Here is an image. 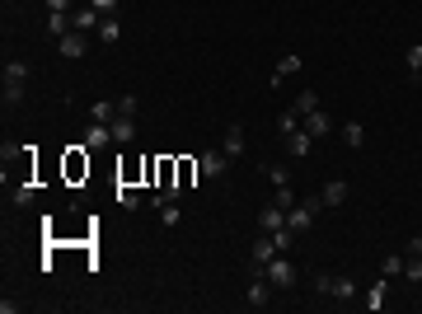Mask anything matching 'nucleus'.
<instances>
[{"mask_svg":"<svg viewBox=\"0 0 422 314\" xmlns=\"http://www.w3.org/2000/svg\"><path fill=\"white\" fill-rule=\"evenodd\" d=\"M56 47H61V56H66V61H80V56H85V47H89V33L71 28V33H66V38L56 43Z\"/></svg>","mask_w":422,"mask_h":314,"instance_id":"nucleus-2","label":"nucleus"},{"mask_svg":"<svg viewBox=\"0 0 422 314\" xmlns=\"http://www.w3.org/2000/svg\"><path fill=\"white\" fill-rule=\"evenodd\" d=\"M71 5L76 0H47V10H66V14H71Z\"/></svg>","mask_w":422,"mask_h":314,"instance_id":"nucleus-38","label":"nucleus"},{"mask_svg":"<svg viewBox=\"0 0 422 314\" xmlns=\"http://www.w3.org/2000/svg\"><path fill=\"white\" fill-rule=\"evenodd\" d=\"M315 291L319 295H333V272H315Z\"/></svg>","mask_w":422,"mask_h":314,"instance_id":"nucleus-32","label":"nucleus"},{"mask_svg":"<svg viewBox=\"0 0 422 314\" xmlns=\"http://www.w3.org/2000/svg\"><path fill=\"white\" fill-rule=\"evenodd\" d=\"M272 244H277V254H291V249H296V230H287V225L272 230Z\"/></svg>","mask_w":422,"mask_h":314,"instance_id":"nucleus-20","label":"nucleus"},{"mask_svg":"<svg viewBox=\"0 0 422 314\" xmlns=\"http://www.w3.org/2000/svg\"><path fill=\"white\" fill-rule=\"evenodd\" d=\"M118 207H122V211H136V207H141V192H132V188H118Z\"/></svg>","mask_w":422,"mask_h":314,"instance_id":"nucleus-24","label":"nucleus"},{"mask_svg":"<svg viewBox=\"0 0 422 314\" xmlns=\"http://www.w3.org/2000/svg\"><path fill=\"white\" fill-rule=\"evenodd\" d=\"M113 141H118V146H132V141H136V117H122V113H118V122H113Z\"/></svg>","mask_w":422,"mask_h":314,"instance_id":"nucleus-10","label":"nucleus"},{"mask_svg":"<svg viewBox=\"0 0 422 314\" xmlns=\"http://www.w3.org/2000/svg\"><path fill=\"white\" fill-rule=\"evenodd\" d=\"M267 300H272V282H267V277H254V282H249V310H263Z\"/></svg>","mask_w":422,"mask_h":314,"instance_id":"nucleus-6","label":"nucleus"},{"mask_svg":"<svg viewBox=\"0 0 422 314\" xmlns=\"http://www.w3.org/2000/svg\"><path fill=\"white\" fill-rule=\"evenodd\" d=\"M282 225H287V211L277 207V202H267V207L258 211V230H263V235H272V230H282Z\"/></svg>","mask_w":422,"mask_h":314,"instance_id":"nucleus-5","label":"nucleus"},{"mask_svg":"<svg viewBox=\"0 0 422 314\" xmlns=\"http://www.w3.org/2000/svg\"><path fill=\"white\" fill-rule=\"evenodd\" d=\"M0 99H5V108H19V104H24V85H5Z\"/></svg>","mask_w":422,"mask_h":314,"instance_id":"nucleus-28","label":"nucleus"},{"mask_svg":"<svg viewBox=\"0 0 422 314\" xmlns=\"http://www.w3.org/2000/svg\"><path fill=\"white\" fill-rule=\"evenodd\" d=\"M296 71H300V56H296V52H287L282 61H277V76H272V85H282V80H287V76H296Z\"/></svg>","mask_w":422,"mask_h":314,"instance_id":"nucleus-16","label":"nucleus"},{"mask_svg":"<svg viewBox=\"0 0 422 314\" xmlns=\"http://www.w3.org/2000/svg\"><path fill=\"white\" fill-rule=\"evenodd\" d=\"M310 141H315V136L300 127V131H291V136H287V150H291L296 159H300V155H310Z\"/></svg>","mask_w":422,"mask_h":314,"instance_id":"nucleus-13","label":"nucleus"},{"mask_svg":"<svg viewBox=\"0 0 422 314\" xmlns=\"http://www.w3.org/2000/svg\"><path fill=\"white\" fill-rule=\"evenodd\" d=\"M343 141L352 146V150H357V146H366V127H362V122H347V127H343Z\"/></svg>","mask_w":422,"mask_h":314,"instance_id":"nucleus-19","label":"nucleus"},{"mask_svg":"<svg viewBox=\"0 0 422 314\" xmlns=\"http://www.w3.org/2000/svg\"><path fill=\"white\" fill-rule=\"evenodd\" d=\"M71 14H66V10H47V33H52V38H66V33H71Z\"/></svg>","mask_w":422,"mask_h":314,"instance_id":"nucleus-12","label":"nucleus"},{"mask_svg":"<svg viewBox=\"0 0 422 314\" xmlns=\"http://www.w3.org/2000/svg\"><path fill=\"white\" fill-rule=\"evenodd\" d=\"M315 108H319V94H315V89H305V94L296 99V113H300V117H305V113H315Z\"/></svg>","mask_w":422,"mask_h":314,"instance_id":"nucleus-25","label":"nucleus"},{"mask_svg":"<svg viewBox=\"0 0 422 314\" xmlns=\"http://www.w3.org/2000/svg\"><path fill=\"white\" fill-rule=\"evenodd\" d=\"M136 108H141L136 94H122V99H118V113H122V117H136Z\"/></svg>","mask_w":422,"mask_h":314,"instance_id":"nucleus-30","label":"nucleus"},{"mask_svg":"<svg viewBox=\"0 0 422 314\" xmlns=\"http://www.w3.org/2000/svg\"><path fill=\"white\" fill-rule=\"evenodd\" d=\"M403 61H408V71H413V80H422V43H413V47L403 52Z\"/></svg>","mask_w":422,"mask_h":314,"instance_id":"nucleus-21","label":"nucleus"},{"mask_svg":"<svg viewBox=\"0 0 422 314\" xmlns=\"http://www.w3.org/2000/svg\"><path fill=\"white\" fill-rule=\"evenodd\" d=\"M221 150H225L230 159L244 155V127H239V122H235V127H225V141H221Z\"/></svg>","mask_w":422,"mask_h":314,"instance_id":"nucleus-9","label":"nucleus"},{"mask_svg":"<svg viewBox=\"0 0 422 314\" xmlns=\"http://www.w3.org/2000/svg\"><path fill=\"white\" fill-rule=\"evenodd\" d=\"M403 254H408V258H422V235L408 239V244H403Z\"/></svg>","mask_w":422,"mask_h":314,"instance_id":"nucleus-37","label":"nucleus"},{"mask_svg":"<svg viewBox=\"0 0 422 314\" xmlns=\"http://www.w3.org/2000/svg\"><path fill=\"white\" fill-rule=\"evenodd\" d=\"M305 131H310V136L319 141V136H329V131H333V117H329V113H319V108H315V113H305Z\"/></svg>","mask_w":422,"mask_h":314,"instance_id":"nucleus-8","label":"nucleus"},{"mask_svg":"<svg viewBox=\"0 0 422 314\" xmlns=\"http://www.w3.org/2000/svg\"><path fill=\"white\" fill-rule=\"evenodd\" d=\"M192 174H202V164H192V159H179V188L192 183Z\"/></svg>","mask_w":422,"mask_h":314,"instance_id":"nucleus-26","label":"nucleus"},{"mask_svg":"<svg viewBox=\"0 0 422 314\" xmlns=\"http://www.w3.org/2000/svg\"><path fill=\"white\" fill-rule=\"evenodd\" d=\"M89 122H104V127H113V122H118V104H113V99H99V104L89 108Z\"/></svg>","mask_w":422,"mask_h":314,"instance_id":"nucleus-11","label":"nucleus"},{"mask_svg":"<svg viewBox=\"0 0 422 314\" xmlns=\"http://www.w3.org/2000/svg\"><path fill=\"white\" fill-rule=\"evenodd\" d=\"M71 24H76L80 33H99V24H104V14H99L94 5H80L76 14H71Z\"/></svg>","mask_w":422,"mask_h":314,"instance_id":"nucleus-4","label":"nucleus"},{"mask_svg":"<svg viewBox=\"0 0 422 314\" xmlns=\"http://www.w3.org/2000/svg\"><path fill=\"white\" fill-rule=\"evenodd\" d=\"M385 300H390V287H385V282H375V287L366 291V310H385Z\"/></svg>","mask_w":422,"mask_h":314,"instance_id":"nucleus-17","label":"nucleus"},{"mask_svg":"<svg viewBox=\"0 0 422 314\" xmlns=\"http://www.w3.org/2000/svg\"><path fill=\"white\" fill-rule=\"evenodd\" d=\"M28 61H5V85H28Z\"/></svg>","mask_w":422,"mask_h":314,"instance_id":"nucleus-15","label":"nucleus"},{"mask_svg":"<svg viewBox=\"0 0 422 314\" xmlns=\"http://www.w3.org/2000/svg\"><path fill=\"white\" fill-rule=\"evenodd\" d=\"M118 33H122L118 14H104V24H99V43H118Z\"/></svg>","mask_w":422,"mask_h":314,"instance_id":"nucleus-18","label":"nucleus"},{"mask_svg":"<svg viewBox=\"0 0 422 314\" xmlns=\"http://www.w3.org/2000/svg\"><path fill=\"white\" fill-rule=\"evenodd\" d=\"M403 277H408V282H422V258H408V254H403Z\"/></svg>","mask_w":422,"mask_h":314,"instance_id":"nucleus-29","label":"nucleus"},{"mask_svg":"<svg viewBox=\"0 0 422 314\" xmlns=\"http://www.w3.org/2000/svg\"><path fill=\"white\" fill-rule=\"evenodd\" d=\"M89 5H94L99 14H118V5H122V0H89Z\"/></svg>","mask_w":422,"mask_h":314,"instance_id":"nucleus-36","label":"nucleus"},{"mask_svg":"<svg viewBox=\"0 0 422 314\" xmlns=\"http://www.w3.org/2000/svg\"><path fill=\"white\" fill-rule=\"evenodd\" d=\"M319 197H324V207H343L347 202V183L343 179H329V183L319 188Z\"/></svg>","mask_w":422,"mask_h":314,"instance_id":"nucleus-7","label":"nucleus"},{"mask_svg":"<svg viewBox=\"0 0 422 314\" xmlns=\"http://www.w3.org/2000/svg\"><path fill=\"white\" fill-rule=\"evenodd\" d=\"M333 295H338V300H352V295H357V282H352V277H333Z\"/></svg>","mask_w":422,"mask_h":314,"instance_id":"nucleus-23","label":"nucleus"},{"mask_svg":"<svg viewBox=\"0 0 422 314\" xmlns=\"http://www.w3.org/2000/svg\"><path fill=\"white\" fill-rule=\"evenodd\" d=\"M267 282L277 291H291L296 282H300V272H296V262H287V254H277V258L267 262Z\"/></svg>","mask_w":422,"mask_h":314,"instance_id":"nucleus-1","label":"nucleus"},{"mask_svg":"<svg viewBox=\"0 0 422 314\" xmlns=\"http://www.w3.org/2000/svg\"><path fill=\"white\" fill-rule=\"evenodd\" d=\"M277 127H282V136L300 131V113H296V108H291V113H282V117H277Z\"/></svg>","mask_w":422,"mask_h":314,"instance_id":"nucleus-27","label":"nucleus"},{"mask_svg":"<svg viewBox=\"0 0 422 314\" xmlns=\"http://www.w3.org/2000/svg\"><path fill=\"white\" fill-rule=\"evenodd\" d=\"M108 141H113V127H104V122H94V127L85 131V146H89V150H99V146H108Z\"/></svg>","mask_w":422,"mask_h":314,"instance_id":"nucleus-14","label":"nucleus"},{"mask_svg":"<svg viewBox=\"0 0 422 314\" xmlns=\"http://www.w3.org/2000/svg\"><path fill=\"white\" fill-rule=\"evenodd\" d=\"M263 174H267V179H272L277 188H287V183H291V169H287V164H263Z\"/></svg>","mask_w":422,"mask_h":314,"instance_id":"nucleus-22","label":"nucleus"},{"mask_svg":"<svg viewBox=\"0 0 422 314\" xmlns=\"http://www.w3.org/2000/svg\"><path fill=\"white\" fill-rule=\"evenodd\" d=\"M197 164H202V179H225V164H230V155H225V150H207Z\"/></svg>","mask_w":422,"mask_h":314,"instance_id":"nucleus-3","label":"nucleus"},{"mask_svg":"<svg viewBox=\"0 0 422 314\" xmlns=\"http://www.w3.org/2000/svg\"><path fill=\"white\" fill-rule=\"evenodd\" d=\"M14 202L28 207V202H33V183H14Z\"/></svg>","mask_w":422,"mask_h":314,"instance_id":"nucleus-35","label":"nucleus"},{"mask_svg":"<svg viewBox=\"0 0 422 314\" xmlns=\"http://www.w3.org/2000/svg\"><path fill=\"white\" fill-rule=\"evenodd\" d=\"M385 277H403V254H390V258H385Z\"/></svg>","mask_w":422,"mask_h":314,"instance_id":"nucleus-33","label":"nucleus"},{"mask_svg":"<svg viewBox=\"0 0 422 314\" xmlns=\"http://www.w3.org/2000/svg\"><path fill=\"white\" fill-rule=\"evenodd\" d=\"M277 207H282V211L296 207V192H291V183H287V188H277Z\"/></svg>","mask_w":422,"mask_h":314,"instance_id":"nucleus-34","label":"nucleus"},{"mask_svg":"<svg viewBox=\"0 0 422 314\" xmlns=\"http://www.w3.org/2000/svg\"><path fill=\"white\" fill-rule=\"evenodd\" d=\"M179 216H184V211L174 207V202H164V207H159V225H179Z\"/></svg>","mask_w":422,"mask_h":314,"instance_id":"nucleus-31","label":"nucleus"}]
</instances>
